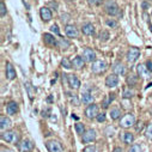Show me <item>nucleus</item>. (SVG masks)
<instances>
[{
    "instance_id": "nucleus-1",
    "label": "nucleus",
    "mask_w": 152,
    "mask_h": 152,
    "mask_svg": "<svg viewBox=\"0 0 152 152\" xmlns=\"http://www.w3.org/2000/svg\"><path fill=\"white\" fill-rule=\"evenodd\" d=\"M135 125V118H134V115L132 113H128V114H126V115H124L122 118H121V120H120V126L122 127V128H131V127H133Z\"/></svg>"
},
{
    "instance_id": "nucleus-2",
    "label": "nucleus",
    "mask_w": 152,
    "mask_h": 152,
    "mask_svg": "<svg viewBox=\"0 0 152 152\" xmlns=\"http://www.w3.org/2000/svg\"><path fill=\"white\" fill-rule=\"evenodd\" d=\"M107 69V62L103 60H95L91 62V72L95 74H99Z\"/></svg>"
},
{
    "instance_id": "nucleus-3",
    "label": "nucleus",
    "mask_w": 152,
    "mask_h": 152,
    "mask_svg": "<svg viewBox=\"0 0 152 152\" xmlns=\"http://www.w3.org/2000/svg\"><path fill=\"white\" fill-rule=\"evenodd\" d=\"M1 139L6 142H17L19 140V134L15 131H4L1 134Z\"/></svg>"
},
{
    "instance_id": "nucleus-4",
    "label": "nucleus",
    "mask_w": 152,
    "mask_h": 152,
    "mask_svg": "<svg viewBox=\"0 0 152 152\" xmlns=\"http://www.w3.org/2000/svg\"><path fill=\"white\" fill-rule=\"evenodd\" d=\"M139 56H140V49L139 48H134V47L129 48L128 52H127V54H126V59H127V61L129 64L135 62L139 59Z\"/></svg>"
},
{
    "instance_id": "nucleus-5",
    "label": "nucleus",
    "mask_w": 152,
    "mask_h": 152,
    "mask_svg": "<svg viewBox=\"0 0 152 152\" xmlns=\"http://www.w3.org/2000/svg\"><path fill=\"white\" fill-rule=\"evenodd\" d=\"M104 10H105V12L109 15V16H116V15H119V6H118V4L115 3V1H108L107 4H105V6H104Z\"/></svg>"
},
{
    "instance_id": "nucleus-6",
    "label": "nucleus",
    "mask_w": 152,
    "mask_h": 152,
    "mask_svg": "<svg viewBox=\"0 0 152 152\" xmlns=\"http://www.w3.org/2000/svg\"><path fill=\"white\" fill-rule=\"evenodd\" d=\"M98 114H99V113H98V105H97V104L91 103V104H89V105L86 107V109H85V116H86L88 119H96Z\"/></svg>"
},
{
    "instance_id": "nucleus-7",
    "label": "nucleus",
    "mask_w": 152,
    "mask_h": 152,
    "mask_svg": "<svg viewBox=\"0 0 152 152\" xmlns=\"http://www.w3.org/2000/svg\"><path fill=\"white\" fill-rule=\"evenodd\" d=\"M67 83H68V86L73 90H78L80 88V80L78 79L77 75H74V74L67 75Z\"/></svg>"
},
{
    "instance_id": "nucleus-8",
    "label": "nucleus",
    "mask_w": 152,
    "mask_h": 152,
    "mask_svg": "<svg viewBox=\"0 0 152 152\" xmlns=\"http://www.w3.org/2000/svg\"><path fill=\"white\" fill-rule=\"evenodd\" d=\"M46 146H47V148H48L49 152H64V148H62L61 144L59 141H56V140H49V141H47Z\"/></svg>"
},
{
    "instance_id": "nucleus-9",
    "label": "nucleus",
    "mask_w": 152,
    "mask_h": 152,
    "mask_svg": "<svg viewBox=\"0 0 152 152\" xmlns=\"http://www.w3.org/2000/svg\"><path fill=\"white\" fill-rule=\"evenodd\" d=\"M137 72H138V75L142 79H148L151 77V72L148 71V68L146 67V65H138L137 67Z\"/></svg>"
},
{
    "instance_id": "nucleus-10",
    "label": "nucleus",
    "mask_w": 152,
    "mask_h": 152,
    "mask_svg": "<svg viewBox=\"0 0 152 152\" xmlns=\"http://www.w3.org/2000/svg\"><path fill=\"white\" fill-rule=\"evenodd\" d=\"M119 84V77L118 74L113 73V74H109L108 77L105 78V85L108 88H116Z\"/></svg>"
},
{
    "instance_id": "nucleus-11",
    "label": "nucleus",
    "mask_w": 152,
    "mask_h": 152,
    "mask_svg": "<svg viewBox=\"0 0 152 152\" xmlns=\"http://www.w3.org/2000/svg\"><path fill=\"white\" fill-rule=\"evenodd\" d=\"M83 59L85 60V62H94L96 60V53L94 49L91 48H85L83 50Z\"/></svg>"
},
{
    "instance_id": "nucleus-12",
    "label": "nucleus",
    "mask_w": 152,
    "mask_h": 152,
    "mask_svg": "<svg viewBox=\"0 0 152 152\" xmlns=\"http://www.w3.org/2000/svg\"><path fill=\"white\" fill-rule=\"evenodd\" d=\"M95 139H96V132H95L94 129H86L85 133L82 135V140H83V142H85V144L91 142V141H94Z\"/></svg>"
},
{
    "instance_id": "nucleus-13",
    "label": "nucleus",
    "mask_w": 152,
    "mask_h": 152,
    "mask_svg": "<svg viewBox=\"0 0 152 152\" xmlns=\"http://www.w3.org/2000/svg\"><path fill=\"white\" fill-rule=\"evenodd\" d=\"M18 147L22 152H30L32 148H34V142L31 140H22L19 144H18Z\"/></svg>"
},
{
    "instance_id": "nucleus-14",
    "label": "nucleus",
    "mask_w": 152,
    "mask_h": 152,
    "mask_svg": "<svg viewBox=\"0 0 152 152\" xmlns=\"http://www.w3.org/2000/svg\"><path fill=\"white\" fill-rule=\"evenodd\" d=\"M65 32H66L67 37H69V39H75V37H78V30L74 25L67 24L65 26Z\"/></svg>"
},
{
    "instance_id": "nucleus-15",
    "label": "nucleus",
    "mask_w": 152,
    "mask_h": 152,
    "mask_svg": "<svg viewBox=\"0 0 152 152\" xmlns=\"http://www.w3.org/2000/svg\"><path fill=\"white\" fill-rule=\"evenodd\" d=\"M113 71H114V73L118 74V75H124L126 73V66L122 62L118 61V62H115L113 65Z\"/></svg>"
},
{
    "instance_id": "nucleus-16",
    "label": "nucleus",
    "mask_w": 152,
    "mask_h": 152,
    "mask_svg": "<svg viewBox=\"0 0 152 152\" xmlns=\"http://www.w3.org/2000/svg\"><path fill=\"white\" fill-rule=\"evenodd\" d=\"M12 126V122L10 120V118L5 116V115H1L0 116V128H1V131H7L10 127Z\"/></svg>"
},
{
    "instance_id": "nucleus-17",
    "label": "nucleus",
    "mask_w": 152,
    "mask_h": 152,
    "mask_svg": "<svg viewBox=\"0 0 152 152\" xmlns=\"http://www.w3.org/2000/svg\"><path fill=\"white\" fill-rule=\"evenodd\" d=\"M72 66L75 69H82L85 66V60L83 59V56H75L72 60Z\"/></svg>"
},
{
    "instance_id": "nucleus-18",
    "label": "nucleus",
    "mask_w": 152,
    "mask_h": 152,
    "mask_svg": "<svg viewBox=\"0 0 152 152\" xmlns=\"http://www.w3.org/2000/svg\"><path fill=\"white\" fill-rule=\"evenodd\" d=\"M5 72H6V78L9 80H13L16 78V69H15V67L10 62H6V69H5Z\"/></svg>"
},
{
    "instance_id": "nucleus-19",
    "label": "nucleus",
    "mask_w": 152,
    "mask_h": 152,
    "mask_svg": "<svg viewBox=\"0 0 152 152\" xmlns=\"http://www.w3.org/2000/svg\"><path fill=\"white\" fill-rule=\"evenodd\" d=\"M18 111V104L16 102H9L6 104V113L7 115H15Z\"/></svg>"
},
{
    "instance_id": "nucleus-20",
    "label": "nucleus",
    "mask_w": 152,
    "mask_h": 152,
    "mask_svg": "<svg viewBox=\"0 0 152 152\" xmlns=\"http://www.w3.org/2000/svg\"><path fill=\"white\" fill-rule=\"evenodd\" d=\"M43 41H45V43L48 45V46H55V47H56L58 40L55 39L53 35H50V34H43Z\"/></svg>"
},
{
    "instance_id": "nucleus-21",
    "label": "nucleus",
    "mask_w": 152,
    "mask_h": 152,
    "mask_svg": "<svg viewBox=\"0 0 152 152\" xmlns=\"http://www.w3.org/2000/svg\"><path fill=\"white\" fill-rule=\"evenodd\" d=\"M40 15H41V18L45 22H49L52 19V11L48 7H42L40 10Z\"/></svg>"
},
{
    "instance_id": "nucleus-22",
    "label": "nucleus",
    "mask_w": 152,
    "mask_h": 152,
    "mask_svg": "<svg viewBox=\"0 0 152 152\" xmlns=\"http://www.w3.org/2000/svg\"><path fill=\"white\" fill-rule=\"evenodd\" d=\"M82 31H83L84 35H86V36H91V35L95 34V26H94L91 23H86V24L83 25Z\"/></svg>"
},
{
    "instance_id": "nucleus-23",
    "label": "nucleus",
    "mask_w": 152,
    "mask_h": 152,
    "mask_svg": "<svg viewBox=\"0 0 152 152\" xmlns=\"http://www.w3.org/2000/svg\"><path fill=\"white\" fill-rule=\"evenodd\" d=\"M80 101H82L84 104H91V103L94 102V97H92V95H91L89 91H85V92L82 94Z\"/></svg>"
},
{
    "instance_id": "nucleus-24",
    "label": "nucleus",
    "mask_w": 152,
    "mask_h": 152,
    "mask_svg": "<svg viewBox=\"0 0 152 152\" xmlns=\"http://www.w3.org/2000/svg\"><path fill=\"white\" fill-rule=\"evenodd\" d=\"M121 140L125 142V144H132L134 141V135L131 133V132H125L122 133V135L120 137Z\"/></svg>"
},
{
    "instance_id": "nucleus-25",
    "label": "nucleus",
    "mask_w": 152,
    "mask_h": 152,
    "mask_svg": "<svg viewBox=\"0 0 152 152\" xmlns=\"http://www.w3.org/2000/svg\"><path fill=\"white\" fill-rule=\"evenodd\" d=\"M109 116L111 120H118L121 118V110L119 108H111L109 111Z\"/></svg>"
},
{
    "instance_id": "nucleus-26",
    "label": "nucleus",
    "mask_w": 152,
    "mask_h": 152,
    "mask_svg": "<svg viewBox=\"0 0 152 152\" xmlns=\"http://www.w3.org/2000/svg\"><path fill=\"white\" fill-rule=\"evenodd\" d=\"M114 97H115V95H114V94H109V95H107L105 98H104L103 102H102V107H103L104 109H107V108L110 105V103L113 102Z\"/></svg>"
},
{
    "instance_id": "nucleus-27",
    "label": "nucleus",
    "mask_w": 152,
    "mask_h": 152,
    "mask_svg": "<svg viewBox=\"0 0 152 152\" xmlns=\"http://www.w3.org/2000/svg\"><path fill=\"white\" fill-rule=\"evenodd\" d=\"M69 46H71V43L65 39H59L58 42H56V47L60 48V49H67Z\"/></svg>"
},
{
    "instance_id": "nucleus-28",
    "label": "nucleus",
    "mask_w": 152,
    "mask_h": 152,
    "mask_svg": "<svg viewBox=\"0 0 152 152\" xmlns=\"http://www.w3.org/2000/svg\"><path fill=\"white\" fill-rule=\"evenodd\" d=\"M74 128H75V132H77L79 135H83V134L85 133V127H84V125L80 124V122H77V124H75Z\"/></svg>"
},
{
    "instance_id": "nucleus-29",
    "label": "nucleus",
    "mask_w": 152,
    "mask_h": 152,
    "mask_svg": "<svg viewBox=\"0 0 152 152\" xmlns=\"http://www.w3.org/2000/svg\"><path fill=\"white\" fill-rule=\"evenodd\" d=\"M137 82H138V78H137V75H134V74H131L129 77H127V84L132 88V86H134L135 84H137Z\"/></svg>"
},
{
    "instance_id": "nucleus-30",
    "label": "nucleus",
    "mask_w": 152,
    "mask_h": 152,
    "mask_svg": "<svg viewBox=\"0 0 152 152\" xmlns=\"http://www.w3.org/2000/svg\"><path fill=\"white\" fill-rule=\"evenodd\" d=\"M61 66H62L64 68H67V69H69V68L73 67V66H72V61H69L67 58H64V59L61 60Z\"/></svg>"
},
{
    "instance_id": "nucleus-31",
    "label": "nucleus",
    "mask_w": 152,
    "mask_h": 152,
    "mask_svg": "<svg viewBox=\"0 0 152 152\" xmlns=\"http://www.w3.org/2000/svg\"><path fill=\"white\" fill-rule=\"evenodd\" d=\"M122 96H124V98H131V97H133V96H134V91H133L131 88L125 89V90H124Z\"/></svg>"
},
{
    "instance_id": "nucleus-32",
    "label": "nucleus",
    "mask_w": 152,
    "mask_h": 152,
    "mask_svg": "<svg viewBox=\"0 0 152 152\" xmlns=\"http://www.w3.org/2000/svg\"><path fill=\"white\" fill-rule=\"evenodd\" d=\"M128 152H142V150H141V146L139 144H133L129 147V151Z\"/></svg>"
},
{
    "instance_id": "nucleus-33",
    "label": "nucleus",
    "mask_w": 152,
    "mask_h": 152,
    "mask_svg": "<svg viewBox=\"0 0 152 152\" xmlns=\"http://www.w3.org/2000/svg\"><path fill=\"white\" fill-rule=\"evenodd\" d=\"M145 134H146V138H147V139L152 140V124H150V125L147 126V128H146V132H145Z\"/></svg>"
},
{
    "instance_id": "nucleus-34",
    "label": "nucleus",
    "mask_w": 152,
    "mask_h": 152,
    "mask_svg": "<svg viewBox=\"0 0 152 152\" xmlns=\"http://www.w3.org/2000/svg\"><path fill=\"white\" fill-rule=\"evenodd\" d=\"M108 39H109V34H108V31H105V30L101 31V34H99V40H101V41H107Z\"/></svg>"
},
{
    "instance_id": "nucleus-35",
    "label": "nucleus",
    "mask_w": 152,
    "mask_h": 152,
    "mask_svg": "<svg viewBox=\"0 0 152 152\" xmlns=\"http://www.w3.org/2000/svg\"><path fill=\"white\" fill-rule=\"evenodd\" d=\"M6 15V6L4 4V1H0V16L4 17Z\"/></svg>"
},
{
    "instance_id": "nucleus-36",
    "label": "nucleus",
    "mask_w": 152,
    "mask_h": 152,
    "mask_svg": "<svg viewBox=\"0 0 152 152\" xmlns=\"http://www.w3.org/2000/svg\"><path fill=\"white\" fill-rule=\"evenodd\" d=\"M83 152H98V150H97L95 146L89 145V146H86V147L84 148V151H83Z\"/></svg>"
},
{
    "instance_id": "nucleus-37",
    "label": "nucleus",
    "mask_w": 152,
    "mask_h": 152,
    "mask_svg": "<svg viewBox=\"0 0 152 152\" xmlns=\"http://www.w3.org/2000/svg\"><path fill=\"white\" fill-rule=\"evenodd\" d=\"M105 23H107V25L110 26V28H116V26H118V23L114 20V19H107Z\"/></svg>"
},
{
    "instance_id": "nucleus-38",
    "label": "nucleus",
    "mask_w": 152,
    "mask_h": 152,
    "mask_svg": "<svg viewBox=\"0 0 152 152\" xmlns=\"http://www.w3.org/2000/svg\"><path fill=\"white\" fill-rule=\"evenodd\" d=\"M96 120L98 122H104L105 121V114L104 113H99L98 115H97V118H96Z\"/></svg>"
},
{
    "instance_id": "nucleus-39",
    "label": "nucleus",
    "mask_w": 152,
    "mask_h": 152,
    "mask_svg": "<svg viewBox=\"0 0 152 152\" xmlns=\"http://www.w3.org/2000/svg\"><path fill=\"white\" fill-rule=\"evenodd\" d=\"M50 30L55 34V35H58V36H60V31H59V28H58V25L56 24H53L52 26H50Z\"/></svg>"
},
{
    "instance_id": "nucleus-40",
    "label": "nucleus",
    "mask_w": 152,
    "mask_h": 152,
    "mask_svg": "<svg viewBox=\"0 0 152 152\" xmlns=\"http://www.w3.org/2000/svg\"><path fill=\"white\" fill-rule=\"evenodd\" d=\"M88 3L91 6H96V5H99L102 3V0H88Z\"/></svg>"
},
{
    "instance_id": "nucleus-41",
    "label": "nucleus",
    "mask_w": 152,
    "mask_h": 152,
    "mask_svg": "<svg viewBox=\"0 0 152 152\" xmlns=\"http://www.w3.org/2000/svg\"><path fill=\"white\" fill-rule=\"evenodd\" d=\"M145 65H146V67L148 68V71H150V72L152 73V61H151V60H147Z\"/></svg>"
},
{
    "instance_id": "nucleus-42",
    "label": "nucleus",
    "mask_w": 152,
    "mask_h": 152,
    "mask_svg": "<svg viewBox=\"0 0 152 152\" xmlns=\"http://www.w3.org/2000/svg\"><path fill=\"white\" fill-rule=\"evenodd\" d=\"M71 102L74 103V105H78V104H79V102L77 101V97H75L74 95H73V97H71Z\"/></svg>"
},
{
    "instance_id": "nucleus-43",
    "label": "nucleus",
    "mask_w": 152,
    "mask_h": 152,
    "mask_svg": "<svg viewBox=\"0 0 152 152\" xmlns=\"http://www.w3.org/2000/svg\"><path fill=\"white\" fill-rule=\"evenodd\" d=\"M113 152H125V151H124L121 147H115V148L113 150Z\"/></svg>"
},
{
    "instance_id": "nucleus-44",
    "label": "nucleus",
    "mask_w": 152,
    "mask_h": 152,
    "mask_svg": "<svg viewBox=\"0 0 152 152\" xmlns=\"http://www.w3.org/2000/svg\"><path fill=\"white\" fill-rule=\"evenodd\" d=\"M49 6H50V7H53V9H56V7H58V5H56L55 3H53V1H50V3H49Z\"/></svg>"
},
{
    "instance_id": "nucleus-45",
    "label": "nucleus",
    "mask_w": 152,
    "mask_h": 152,
    "mask_svg": "<svg viewBox=\"0 0 152 152\" xmlns=\"http://www.w3.org/2000/svg\"><path fill=\"white\" fill-rule=\"evenodd\" d=\"M142 7L146 9V7H147V4H146V3H142Z\"/></svg>"
},
{
    "instance_id": "nucleus-46",
    "label": "nucleus",
    "mask_w": 152,
    "mask_h": 152,
    "mask_svg": "<svg viewBox=\"0 0 152 152\" xmlns=\"http://www.w3.org/2000/svg\"><path fill=\"white\" fill-rule=\"evenodd\" d=\"M150 29H151V31H152V25H150Z\"/></svg>"
},
{
    "instance_id": "nucleus-47",
    "label": "nucleus",
    "mask_w": 152,
    "mask_h": 152,
    "mask_svg": "<svg viewBox=\"0 0 152 152\" xmlns=\"http://www.w3.org/2000/svg\"><path fill=\"white\" fill-rule=\"evenodd\" d=\"M151 1H152V0H151Z\"/></svg>"
}]
</instances>
